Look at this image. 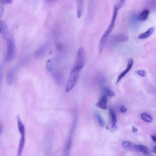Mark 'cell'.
Returning a JSON list of instances; mask_svg holds the SVG:
<instances>
[{
  "label": "cell",
  "instance_id": "obj_5",
  "mask_svg": "<svg viewBox=\"0 0 156 156\" xmlns=\"http://www.w3.org/2000/svg\"><path fill=\"white\" fill-rule=\"evenodd\" d=\"M109 41L112 45L120 42L126 41L128 39V36L125 34L120 33L112 36Z\"/></svg>",
  "mask_w": 156,
  "mask_h": 156
},
{
  "label": "cell",
  "instance_id": "obj_1",
  "mask_svg": "<svg viewBox=\"0 0 156 156\" xmlns=\"http://www.w3.org/2000/svg\"><path fill=\"white\" fill-rule=\"evenodd\" d=\"M125 2V0H119L114 6L110 23L108 28L102 36L99 43L98 52L100 54H101L103 51L108 38L114 28L118 11L124 5Z\"/></svg>",
  "mask_w": 156,
  "mask_h": 156
},
{
  "label": "cell",
  "instance_id": "obj_4",
  "mask_svg": "<svg viewBox=\"0 0 156 156\" xmlns=\"http://www.w3.org/2000/svg\"><path fill=\"white\" fill-rule=\"evenodd\" d=\"M7 48L6 58L9 61L14 58L15 52V47L13 39L11 37L5 41Z\"/></svg>",
  "mask_w": 156,
  "mask_h": 156
},
{
  "label": "cell",
  "instance_id": "obj_10",
  "mask_svg": "<svg viewBox=\"0 0 156 156\" xmlns=\"http://www.w3.org/2000/svg\"><path fill=\"white\" fill-rule=\"evenodd\" d=\"M17 126L21 136H25V129L24 126L21 119L20 115L16 117Z\"/></svg>",
  "mask_w": 156,
  "mask_h": 156
},
{
  "label": "cell",
  "instance_id": "obj_7",
  "mask_svg": "<svg viewBox=\"0 0 156 156\" xmlns=\"http://www.w3.org/2000/svg\"><path fill=\"white\" fill-rule=\"evenodd\" d=\"M133 63V60L132 58L128 59L127 62V66L126 69L122 72L118 76L116 83L119 82L121 79L132 68Z\"/></svg>",
  "mask_w": 156,
  "mask_h": 156
},
{
  "label": "cell",
  "instance_id": "obj_27",
  "mask_svg": "<svg viewBox=\"0 0 156 156\" xmlns=\"http://www.w3.org/2000/svg\"><path fill=\"white\" fill-rule=\"evenodd\" d=\"M151 137L153 141L154 142H156V137L155 136L153 135H151Z\"/></svg>",
  "mask_w": 156,
  "mask_h": 156
},
{
  "label": "cell",
  "instance_id": "obj_6",
  "mask_svg": "<svg viewBox=\"0 0 156 156\" xmlns=\"http://www.w3.org/2000/svg\"><path fill=\"white\" fill-rule=\"evenodd\" d=\"M0 34L5 41L11 36L6 23L2 20H0Z\"/></svg>",
  "mask_w": 156,
  "mask_h": 156
},
{
  "label": "cell",
  "instance_id": "obj_23",
  "mask_svg": "<svg viewBox=\"0 0 156 156\" xmlns=\"http://www.w3.org/2000/svg\"><path fill=\"white\" fill-rule=\"evenodd\" d=\"M120 110L121 112L124 113L126 112L127 109L125 106H122L120 107Z\"/></svg>",
  "mask_w": 156,
  "mask_h": 156
},
{
  "label": "cell",
  "instance_id": "obj_20",
  "mask_svg": "<svg viewBox=\"0 0 156 156\" xmlns=\"http://www.w3.org/2000/svg\"><path fill=\"white\" fill-rule=\"evenodd\" d=\"M105 90L107 94L109 96L112 97L115 95V93L109 89L107 88Z\"/></svg>",
  "mask_w": 156,
  "mask_h": 156
},
{
  "label": "cell",
  "instance_id": "obj_14",
  "mask_svg": "<svg viewBox=\"0 0 156 156\" xmlns=\"http://www.w3.org/2000/svg\"><path fill=\"white\" fill-rule=\"evenodd\" d=\"M108 111L110 114L112 125V126H116L115 124L117 121L116 115L114 110L111 108H109Z\"/></svg>",
  "mask_w": 156,
  "mask_h": 156
},
{
  "label": "cell",
  "instance_id": "obj_12",
  "mask_svg": "<svg viewBox=\"0 0 156 156\" xmlns=\"http://www.w3.org/2000/svg\"><path fill=\"white\" fill-rule=\"evenodd\" d=\"M77 16L78 18H80L82 14L83 2V1L82 0H79L77 1Z\"/></svg>",
  "mask_w": 156,
  "mask_h": 156
},
{
  "label": "cell",
  "instance_id": "obj_24",
  "mask_svg": "<svg viewBox=\"0 0 156 156\" xmlns=\"http://www.w3.org/2000/svg\"><path fill=\"white\" fill-rule=\"evenodd\" d=\"M4 9L2 6H0V18L2 16L3 14Z\"/></svg>",
  "mask_w": 156,
  "mask_h": 156
},
{
  "label": "cell",
  "instance_id": "obj_21",
  "mask_svg": "<svg viewBox=\"0 0 156 156\" xmlns=\"http://www.w3.org/2000/svg\"><path fill=\"white\" fill-rule=\"evenodd\" d=\"M136 73L139 75L144 77L147 75V73L145 70H139L136 71Z\"/></svg>",
  "mask_w": 156,
  "mask_h": 156
},
{
  "label": "cell",
  "instance_id": "obj_18",
  "mask_svg": "<svg viewBox=\"0 0 156 156\" xmlns=\"http://www.w3.org/2000/svg\"><path fill=\"white\" fill-rule=\"evenodd\" d=\"M46 68L48 71H50L51 70V62L50 60H48L47 61L46 64Z\"/></svg>",
  "mask_w": 156,
  "mask_h": 156
},
{
  "label": "cell",
  "instance_id": "obj_13",
  "mask_svg": "<svg viewBox=\"0 0 156 156\" xmlns=\"http://www.w3.org/2000/svg\"><path fill=\"white\" fill-rule=\"evenodd\" d=\"M154 29V27L150 28L145 32L140 34L138 37V38L140 39H143L147 38L153 34Z\"/></svg>",
  "mask_w": 156,
  "mask_h": 156
},
{
  "label": "cell",
  "instance_id": "obj_15",
  "mask_svg": "<svg viewBox=\"0 0 156 156\" xmlns=\"http://www.w3.org/2000/svg\"><path fill=\"white\" fill-rule=\"evenodd\" d=\"M136 148L139 151L142 152L145 154H149L148 150L147 147L142 145H136L135 146Z\"/></svg>",
  "mask_w": 156,
  "mask_h": 156
},
{
  "label": "cell",
  "instance_id": "obj_28",
  "mask_svg": "<svg viewBox=\"0 0 156 156\" xmlns=\"http://www.w3.org/2000/svg\"><path fill=\"white\" fill-rule=\"evenodd\" d=\"M153 151L154 153L155 154H156V146H154L153 149Z\"/></svg>",
  "mask_w": 156,
  "mask_h": 156
},
{
  "label": "cell",
  "instance_id": "obj_25",
  "mask_svg": "<svg viewBox=\"0 0 156 156\" xmlns=\"http://www.w3.org/2000/svg\"><path fill=\"white\" fill-rule=\"evenodd\" d=\"M3 125L0 121V134L2 133L3 131Z\"/></svg>",
  "mask_w": 156,
  "mask_h": 156
},
{
  "label": "cell",
  "instance_id": "obj_26",
  "mask_svg": "<svg viewBox=\"0 0 156 156\" xmlns=\"http://www.w3.org/2000/svg\"><path fill=\"white\" fill-rule=\"evenodd\" d=\"M138 130V129L134 126L132 127V131L133 133H136Z\"/></svg>",
  "mask_w": 156,
  "mask_h": 156
},
{
  "label": "cell",
  "instance_id": "obj_17",
  "mask_svg": "<svg viewBox=\"0 0 156 156\" xmlns=\"http://www.w3.org/2000/svg\"><path fill=\"white\" fill-rule=\"evenodd\" d=\"M96 116L99 125L101 127L104 126L105 125V122L100 114L97 113Z\"/></svg>",
  "mask_w": 156,
  "mask_h": 156
},
{
  "label": "cell",
  "instance_id": "obj_3",
  "mask_svg": "<svg viewBox=\"0 0 156 156\" xmlns=\"http://www.w3.org/2000/svg\"><path fill=\"white\" fill-rule=\"evenodd\" d=\"M85 59L84 49L83 47H80L77 51L73 67L80 70L84 65Z\"/></svg>",
  "mask_w": 156,
  "mask_h": 156
},
{
  "label": "cell",
  "instance_id": "obj_8",
  "mask_svg": "<svg viewBox=\"0 0 156 156\" xmlns=\"http://www.w3.org/2000/svg\"><path fill=\"white\" fill-rule=\"evenodd\" d=\"M96 106L102 109L106 110L107 109V97L104 95L101 97L100 101L96 104Z\"/></svg>",
  "mask_w": 156,
  "mask_h": 156
},
{
  "label": "cell",
  "instance_id": "obj_2",
  "mask_svg": "<svg viewBox=\"0 0 156 156\" xmlns=\"http://www.w3.org/2000/svg\"><path fill=\"white\" fill-rule=\"evenodd\" d=\"M80 70L73 67L69 74L67 81L66 91L68 92L75 86L77 82Z\"/></svg>",
  "mask_w": 156,
  "mask_h": 156
},
{
  "label": "cell",
  "instance_id": "obj_22",
  "mask_svg": "<svg viewBox=\"0 0 156 156\" xmlns=\"http://www.w3.org/2000/svg\"><path fill=\"white\" fill-rule=\"evenodd\" d=\"M12 1L11 0H0V3L2 4H9L12 3Z\"/></svg>",
  "mask_w": 156,
  "mask_h": 156
},
{
  "label": "cell",
  "instance_id": "obj_11",
  "mask_svg": "<svg viewBox=\"0 0 156 156\" xmlns=\"http://www.w3.org/2000/svg\"><path fill=\"white\" fill-rule=\"evenodd\" d=\"M25 142V136H21L17 151L16 156H21L22 152L24 148Z\"/></svg>",
  "mask_w": 156,
  "mask_h": 156
},
{
  "label": "cell",
  "instance_id": "obj_16",
  "mask_svg": "<svg viewBox=\"0 0 156 156\" xmlns=\"http://www.w3.org/2000/svg\"><path fill=\"white\" fill-rule=\"evenodd\" d=\"M141 117L143 120L147 122H151L152 121L151 117L146 113H142L141 115Z\"/></svg>",
  "mask_w": 156,
  "mask_h": 156
},
{
  "label": "cell",
  "instance_id": "obj_9",
  "mask_svg": "<svg viewBox=\"0 0 156 156\" xmlns=\"http://www.w3.org/2000/svg\"><path fill=\"white\" fill-rule=\"evenodd\" d=\"M149 14V10L147 9H145L137 16L136 19L140 21H145L148 18Z\"/></svg>",
  "mask_w": 156,
  "mask_h": 156
},
{
  "label": "cell",
  "instance_id": "obj_19",
  "mask_svg": "<svg viewBox=\"0 0 156 156\" xmlns=\"http://www.w3.org/2000/svg\"><path fill=\"white\" fill-rule=\"evenodd\" d=\"M122 146L125 148H129L132 146L131 143L127 141H124L122 142Z\"/></svg>",
  "mask_w": 156,
  "mask_h": 156
}]
</instances>
